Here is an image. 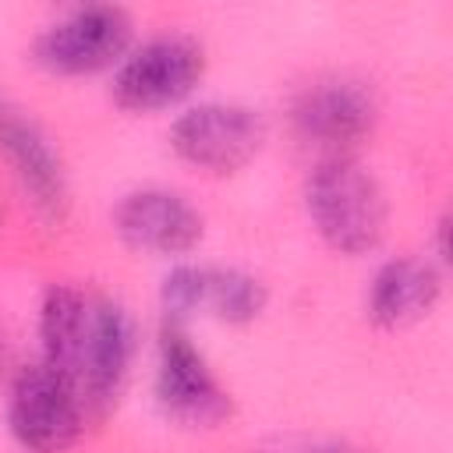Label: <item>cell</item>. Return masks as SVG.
Returning <instances> with one entry per match:
<instances>
[{
    "instance_id": "277c9868",
    "label": "cell",
    "mask_w": 453,
    "mask_h": 453,
    "mask_svg": "<svg viewBox=\"0 0 453 453\" xmlns=\"http://www.w3.org/2000/svg\"><path fill=\"white\" fill-rule=\"evenodd\" d=\"M85 414L81 393L42 361L21 368L11 382L7 425L28 453H67L85 428Z\"/></svg>"
},
{
    "instance_id": "3957f363",
    "label": "cell",
    "mask_w": 453,
    "mask_h": 453,
    "mask_svg": "<svg viewBox=\"0 0 453 453\" xmlns=\"http://www.w3.org/2000/svg\"><path fill=\"white\" fill-rule=\"evenodd\" d=\"M156 403L188 428H212L234 414L230 393L212 375L205 354L195 347L180 322H163L156 343Z\"/></svg>"
},
{
    "instance_id": "52a82bcc",
    "label": "cell",
    "mask_w": 453,
    "mask_h": 453,
    "mask_svg": "<svg viewBox=\"0 0 453 453\" xmlns=\"http://www.w3.org/2000/svg\"><path fill=\"white\" fill-rule=\"evenodd\" d=\"M117 237L145 255H188L205 234L202 212L177 191L138 188L127 191L113 209Z\"/></svg>"
},
{
    "instance_id": "6da1fadb",
    "label": "cell",
    "mask_w": 453,
    "mask_h": 453,
    "mask_svg": "<svg viewBox=\"0 0 453 453\" xmlns=\"http://www.w3.org/2000/svg\"><path fill=\"white\" fill-rule=\"evenodd\" d=\"M304 205L319 237L340 255H365L386 237V195L350 156H322L315 163L304 184Z\"/></svg>"
},
{
    "instance_id": "5bb4252c",
    "label": "cell",
    "mask_w": 453,
    "mask_h": 453,
    "mask_svg": "<svg viewBox=\"0 0 453 453\" xmlns=\"http://www.w3.org/2000/svg\"><path fill=\"white\" fill-rule=\"evenodd\" d=\"M0 365H4V343H0Z\"/></svg>"
},
{
    "instance_id": "8fae6325",
    "label": "cell",
    "mask_w": 453,
    "mask_h": 453,
    "mask_svg": "<svg viewBox=\"0 0 453 453\" xmlns=\"http://www.w3.org/2000/svg\"><path fill=\"white\" fill-rule=\"evenodd\" d=\"M442 294L439 265L428 258H389L368 287V319L382 329H403L428 315Z\"/></svg>"
},
{
    "instance_id": "9c48e42d",
    "label": "cell",
    "mask_w": 453,
    "mask_h": 453,
    "mask_svg": "<svg viewBox=\"0 0 453 453\" xmlns=\"http://www.w3.org/2000/svg\"><path fill=\"white\" fill-rule=\"evenodd\" d=\"M0 152L14 166L21 188L35 202V209L46 219H64L67 212V173L64 159L46 138V131L14 110L11 103H0Z\"/></svg>"
},
{
    "instance_id": "8992f818",
    "label": "cell",
    "mask_w": 453,
    "mask_h": 453,
    "mask_svg": "<svg viewBox=\"0 0 453 453\" xmlns=\"http://www.w3.org/2000/svg\"><path fill=\"white\" fill-rule=\"evenodd\" d=\"M173 152L202 173H237L265 145V120L244 103H198L170 127Z\"/></svg>"
},
{
    "instance_id": "30bf717a",
    "label": "cell",
    "mask_w": 453,
    "mask_h": 453,
    "mask_svg": "<svg viewBox=\"0 0 453 453\" xmlns=\"http://www.w3.org/2000/svg\"><path fill=\"white\" fill-rule=\"evenodd\" d=\"M131 350H134L131 315L120 304H113V301H96L92 336H88L85 368H81V400H85V411L106 414L117 403V396H120V389L127 382Z\"/></svg>"
},
{
    "instance_id": "4fadbf2b",
    "label": "cell",
    "mask_w": 453,
    "mask_h": 453,
    "mask_svg": "<svg viewBox=\"0 0 453 453\" xmlns=\"http://www.w3.org/2000/svg\"><path fill=\"white\" fill-rule=\"evenodd\" d=\"M269 290L258 276L244 269H219V265H202V290H198V311L212 315L230 326L255 322L265 311Z\"/></svg>"
},
{
    "instance_id": "7a4b0ae2",
    "label": "cell",
    "mask_w": 453,
    "mask_h": 453,
    "mask_svg": "<svg viewBox=\"0 0 453 453\" xmlns=\"http://www.w3.org/2000/svg\"><path fill=\"white\" fill-rule=\"evenodd\" d=\"M205 78V50L184 32H163L131 46L113 71L110 96L127 113H156L184 96Z\"/></svg>"
},
{
    "instance_id": "5b68a950",
    "label": "cell",
    "mask_w": 453,
    "mask_h": 453,
    "mask_svg": "<svg viewBox=\"0 0 453 453\" xmlns=\"http://www.w3.org/2000/svg\"><path fill=\"white\" fill-rule=\"evenodd\" d=\"M131 14L117 4H85L46 25L32 57L50 74H96L113 67L131 50Z\"/></svg>"
},
{
    "instance_id": "ba28073f",
    "label": "cell",
    "mask_w": 453,
    "mask_h": 453,
    "mask_svg": "<svg viewBox=\"0 0 453 453\" xmlns=\"http://www.w3.org/2000/svg\"><path fill=\"white\" fill-rule=\"evenodd\" d=\"M372 127L375 103L368 88L347 78L308 85L294 103V131L326 156H350V149L361 145Z\"/></svg>"
},
{
    "instance_id": "7c38bea8",
    "label": "cell",
    "mask_w": 453,
    "mask_h": 453,
    "mask_svg": "<svg viewBox=\"0 0 453 453\" xmlns=\"http://www.w3.org/2000/svg\"><path fill=\"white\" fill-rule=\"evenodd\" d=\"M92 311H96V301H88L81 290L67 283H53L42 294V308H39L42 365L60 372L78 393H81V368H85V350L92 336Z\"/></svg>"
}]
</instances>
